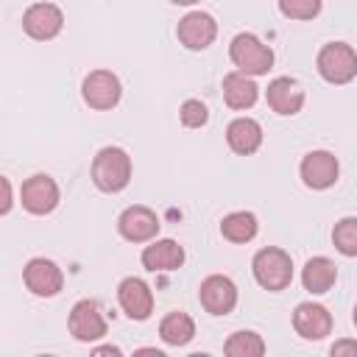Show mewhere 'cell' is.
Listing matches in <instances>:
<instances>
[{
  "instance_id": "3957f363",
  "label": "cell",
  "mask_w": 357,
  "mask_h": 357,
  "mask_svg": "<svg viewBox=\"0 0 357 357\" xmlns=\"http://www.w3.org/2000/svg\"><path fill=\"white\" fill-rule=\"evenodd\" d=\"M229 56L245 75H265L273 67V50L254 33H237L229 45Z\"/></svg>"
},
{
  "instance_id": "5bb4252c",
  "label": "cell",
  "mask_w": 357,
  "mask_h": 357,
  "mask_svg": "<svg viewBox=\"0 0 357 357\" xmlns=\"http://www.w3.org/2000/svg\"><path fill=\"white\" fill-rule=\"evenodd\" d=\"M337 159L329 151H310L301 159V181L310 190H326L337 181Z\"/></svg>"
},
{
  "instance_id": "6da1fadb",
  "label": "cell",
  "mask_w": 357,
  "mask_h": 357,
  "mask_svg": "<svg viewBox=\"0 0 357 357\" xmlns=\"http://www.w3.org/2000/svg\"><path fill=\"white\" fill-rule=\"evenodd\" d=\"M92 181L103 192L126 190L131 181V156L117 145L100 148L98 156L92 159Z\"/></svg>"
},
{
  "instance_id": "9a60e30c",
  "label": "cell",
  "mask_w": 357,
  "mask_h": 357,
  "mask_svg": "<svg viewBox=\"0 0 357 357\" xmlns=\"http://www.w3.org/2000/svg\"><path fill=\"white\" fill-rule=\"evenodd\" d=\"M293 329L304 340H321V337H326L332 332V315H329L326 307L312 304V301H304L293 312Z\"/></svg>"
},
{
  "instance_id": "277c9868",
  "label": "cell",
  "mask_w": 357,
  "mask_h": 357,
  "mask_svg": "<svg viewBox=\"0 0 357 357\" xmlns=\"http://www.w3.org/2000/svg\"><path fill=\"white\" fill-rule=\"evenodd\" d=\"M318 73L329 84H349L357 75V53L346 42H329L318 53Z\"/></svg>"
},
{
  "instance_id": "2e32d148",
  "label": "cell",
  "mask_w": 357,
  "mask_h": 357,
  "mask_svg": "<svg viewBox=\"0 0 357 357\" xmlns=\"http://www.w3.org/2000/svg\"><path fill=\"white\" fill-rule=\"evenodd\" d=\"M265 98H268V106H271L276 114H287V117H290V114H298L301 106H304V89H301V84H298L296 78H290V75L273 78V81L268 84Z\"/></svg>"
},
{
  "instance_id": "e0dca14e",
  "label": "cell",
  "mask_w": 357,
  "mask_h": 357,
  "mask_svg": "<svg viewBox=\"0 0 357 357\" xmlns=\"http://www.w3.org/2000/svg\"><path fill=\"white\" fill-rule=\"evenodd\" d=\"M181 262H184V248L170 237L151 240V245L142 248V265L153 273L156 271H176V268H181Z\"/></svg>"
},
{
  "instance_id": "d4e9b609",
  "label": "cell",
  "mask_w": 357,
  "mask_h": 357,
  "mask_svg": "<svg viewBox=\"0 0 357 357\" xmlns=\"http://www.w3.org/2000/svg\"><path fill=\"white\" fill-rule=\"evenodd\" d=\"M279 11L290 20H312L321 11V0H279Z\"/></svg>"
},
{
  "instance_id": "30bf717a",
  "label": "cell",
  "mask_w": 357,
  "mask_h": 357,
  "mask_svg": "<svg viewBox=\"0 0 357 357\" xmlns=\"http://www.w3.org/2000/svg\"><path fill=\"white\" fill-rule=\"evenodd\" d=\"M22 279H25V287L33 293V296H42V298H50L61 290L64 284V276H61V268L53 262V259H45V257H33L25 268H22Z\"/></svg>"
},
{
  "instance_id": "9c48e42d",
  "label": "cell",
  "mask_w": 357,
  "mask_h": 357,
  "mask_svg": "<svg viewBox=\"0 0 357 357\" xmlns=\"http://www.w3.org/2000/svg\"><path fill=\"white\" fill-rule=\"evenodd\" d=\"M61 25H64V14H61V8L53 6V3H33V6H28L25 14H22V28H25V33H28L31 39H39V42H47V39L59 36Z\"/></svg>"
},
{
  "instance_id": "7402d4cb",
  "label": "cell",
  "mask_w": 357,
  "mask_h": 357,
  "mask_svg": "<svg viewBox=\"0 0 357 357\" xmlns=\"http://www.w3.org/2000/svg\"><path fill=\"white\" fill-rule=\"evenodd\" d=\"M220 234L229 243H248L257 234V218L254 212H231L220 223Z\"/></svg>"
},
{
  "instance_id": "cb8c5ba5",
  "label": "cell",
  "mask_w": 357,
  "mask_h": 357,
  "mask_svg": "<svg viewBox=\"0 0 357 357\" xmlns=\"http://www.w3.org/2000/svg\"><path fill=\"white\" fill-rule=\"evenodd\" d=\"M332 243L343 257H357V218H343L332 229Z\"/></svg>"
},
{
  "instance_id": "ac0fdd59",
  "label": "cell",
  "mask_w": 357,
  "mask_h": 357,
  "mask_svg": "<svg viewBox=\"0 0 357 357\" xmlns=\"http://www.w3.org/2000/svg\"><path fill=\"white\" fill-rule=\"evenodd\" d=\"M226 142H229V148L234 153L251 156L262 145V126L257 120H251V117H237L226 128Z\"/></svg>"
},
{
  "instance_id": "4fadbf2b",
  "label": "cell",
  "mask_w": 357,
  "mask_h": 357,
  "mask_svg": "<svg viewBox=\"0 0 357 357\" xmlns=\"http://www.w3.org/2000/svg\"><path fill=\"white\" fill-rule=\"evenodd\" d=\"M117 301L123 307V312L131 321H145L153 312V293L148 287V282H142L139 276H128L120 282L117 287Z\"/></svg>"
},
{
  "instance_id": "52a82bcc",
  "label": "cell",
  "mask_w": 357,
  "mask_h": 357,
  "mask_svg": "<svg viewBox=\"0 0 357 357\" xmlns=\"http://www.w3.org/2000/svg\"><path fill=\"white\" fill-rule=\"evenodd\" d=\"M176 36L178 42L187 47V50H204L215 42L218 36V22L212 14L206 11H190L178 20V28H176Z\"/></svg>"
},
{
  "instance_id": "d6986e66",
  "label": "cell",
  "mask_w": 357,
  "mask_h": 357,
  "mask_svg": "<svg viewBox=\"0 0 357 357\" xmlns=\"http://www.w3.org/2000/svg\"><path fill=\"white\" fill-rule=\"evenodd\" d=\"M257 95H259V86L254 84L251 75L234 70L223 78V100L229 109H251L257 103Z\"/></svg>"
},
{
  "instance_id": "7a4b0ae2",
  "label": "cell",
  "mask_w": 357,
  "mask_h": 357,
  "mask_svg": "<svg viewBox=\"0 0 357 357\" xmlns=\"http://www.w3.org/2000/svg\"><path fill=\"white\" fill-rule=\"evenodd\" d=\"M251 271H254V279L265 287V290H284L290 282H293V262H290V254L282 251V248H259L251 259Z\"/></svg>"
},
{
  "instance_id": "603a6c76",
  "label": "cell",
  "mask_w": 357,
  "mask_h": 357,
  "mask_svg": "<svg viewBox=\"0 0 357 357\" xmlns=\"http://www.w3.org/2000/svg\"><path fill=\"white\" fill-rule=\"evenodd\" d=\"M223 351L229 357H259V354H265V343H262V337L257 332H245L243 329V332H234L226 340Z\"/></svg>"
},
{
  "instance_id": "83f0119b",
  "label": "cell",
  "mask_w": 357,
  "mask_h": 357,
  "mask_svg": "<svg viewBox=\"0 0 357 357\" xmlns=\"http://www.w3.org/2000/svg\"><path fill=\"white\" fill-rule=\"evenodd\" d=\"M3 192H6V201H3V212H8V209H11V184H8V178H3Z\"/></svg>"
},
{
  "instance_id": "8fae6325",
  "label": "cell",
  "mask_w": 357,
  "mask_h": 357,
  "mask_svg": "<svg viewBox=\"0 0 357 357\" xmlns=\"http://www.w3.org/2000/svg\"><path fill=\"white\" fill-rule=\"evenodd\" d=\"M20 198H22V206L31 215H47L59 204V184L50 176L36 173V176L25 178V184L20 190Z\"/></svg>"
},
{
  "instance_id": "4dcf8cb0",
  "label": "cell",
  "mask_w": 357,
  "mask_h": 357,
  "mask_svg": "<svg viewBox=\"0 0 357 357\" xmlns=\"http://www.w3.org/2000/svg\"><path fill=\"white\" fill-rule=\"evenodd\" d=\"M354 326H357V307H354Z\"/></svg>"
},
{
  "instance_id": "ba28073f",
  "label": "cell",
  "mask_w": 357,
  "mask_h": 357,
  "mask_svg": "<svg viewBox=\"0 0 357 357\" xmlns=\"http://www.w3.org/2000/svg\"><path fill=\"white\" fill-rule=\"evenodd\" d=\"M198 298H201V307L209 312V315H229L237 304V287L229 276H220V273H212L201 282L198 287Z\"/></svg>"
},
{
  "instance_id": "8992f818",
  "label": "cell",
  "mask_w": 357,
  "mask_h": 357,
  "mask_svg": "<svg viewBox=\"0 0 357 357\" xmlns=\"http://www.w3.org/2000/svg\"><path fill=\"white\" fill-rule=\"evenodd\" d=\"M67 326H70V335L75 340H81V343H92V340H100L106 335V318H103L100 307L95 301H89V298L73 304Z\"/></svg>"
},
{
  "instance_id": "f546056e",
  "label": "cell",
  "mask_w": 357,
  "mask_h": 357,
  "mask_svg": "<svg viewBox=\"0 0 357 357\" xmlns=\"http://www.w3.org/2000/svg\"><path fill=\"white\" fill-rule=\"evenodd\" d=\"M170 3H176V6H195L198 0H170Z\"/></svg>"
},
{
  "instance_id": "7c38bea8",
  "label": "cell",
  "mask_w": 357,
  "mask_h": 357,
  "mask_svg": "<svg viewBox=\"0 0 357 357\" xmlns=\"http://www.w3.org/2000/svg\"><path fill=\"white\" fill-rule=\"evenodd\" d=\"M117 231L128 240V243H148L159 234V218L153 209L148 206H128L120 212L117 218Z\"/></svg>"
},
{
  "instance_id": "ffe728a7",
  "label": "cell",
  "mask_w": 357,
  "mask_h": 357,
  "mask_svg": "<svg viewBox=\"0 0 357 357\" xmlns=\"http://www.w3.org/2000/svg\"><path fill=\"white\" fill-rule=\"evenodd\" d=\"M335 279H337V268L329 257H312L301 268V284H304V290H310L315 296L326 293L335 284Z\"/></svg>"
},
{
  "instance_id": "f1b7e54d",
  "label": "cell",
  "mask_w": 357,
  "mask_h": 357,
  "mask_svg": "<svg viewBox=\"0 0 357 357\" xmlns=\"http://www.w3.org/2000/svg\"><path fill=\"white\" fill-rule=\"evenodd\" d=\"M95 354H120V349L117 346H100V349H95Z\"/></svg>"
},
{
  "instance_id": "5b68a950",
  "label": "cell",
  "mask_w": 357,
  "mask_h": 357,
  "mask_svg": "<svg viewBox=\"0 0 357 357\" xmlns=\"http://www.w3.org/2000/svg\"><path fill=\"white\" fill-rule=\"evenodd\" d=\"M81 95H84V100H86L92 109H98V112L114 109V106L120 103V95H123L120 78H117L114 73H109V70H92V73L84 78V84H81Z\"/></svg>"
},
{
  "instance_id": "4316f807",
  "label": "cell",
  "mask_w": 357,
  "mask_h": 357,
  "mask_svg": "<svg viewBox=\"0 0 357 357\" xmlns=\"http://www.w3.org/2000/svg\"><path fill=\"white\" fill-rule=\"evenodd\" d=\"M343 354L357 357V340H337L332 346V357H343Z\"/></svg>"
},
{
  "instance_id": "44dd1931",
  "label": "cell",
  "mask_w": 357,
  "mask_h": 357,
  "mask_svg": "<svg viewBox=\"0 0 357 357\" xmlns=\"http://www.w3.org/2000/svg\"><path fill=\"white\" fill-rule=\"evenodd\" d=\"M159 335L167 346H187L195 337V321L187 312H167L159 324Z\"/></svg>"
},
{
  "instance_id": "484cf974",
  "label": "cell",
  "mask_w": 357,
  "mask_h": 357,
  "mask_svg": "<svg viewBox=\"0 0 357 357\" xmlns=\"http://www.w3.org/2000/svg\"><path fill=\"white\" fill-rule=\"evenodd\" d=\"M178 120H181V126H187V128H201V126L209 120V112H206V106H204L201 100L190 98V100L181 103V109H178Z\"/></svg>"
}]
</instances>
